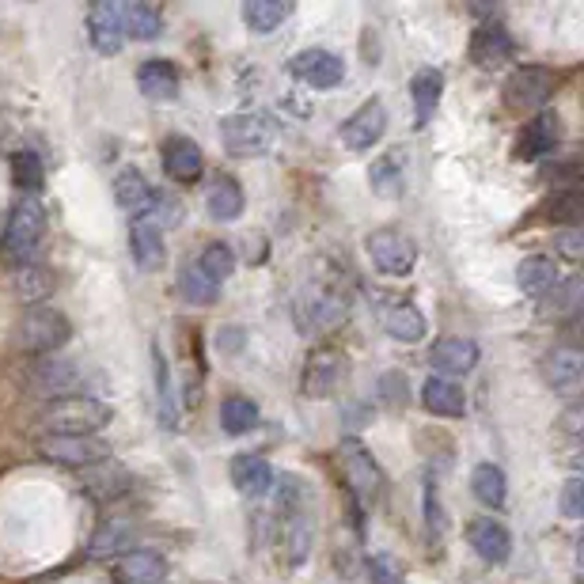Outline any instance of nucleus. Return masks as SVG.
Segmentation results:
<instances>
[{
    "instance_id": "1",
    "label": "nucleus",
    "mask_w": 584,
    "mask_h": 584,
    "mask_svg": "<svg viewBox=\"0 0 584 584\" xmlns=\"http://www.w3.org/2000/svg\"><path fill=\"white\" fill-rule=\"evenodd\" d=\"M338 463H342V478H346V489H349V505H354V516L360 527L365 516L384 501V471H379L376 456L357 437H346L338 444Z\"/></svg>"
},
{
    "instance_id": "2",
    "label": "nucleus",
    "mask_w": 584,
    "mask_h": 584,
    "mask_svg": "<svg viewBox=\"0 0 584 584\" xmlns=\"http://www.w3.org/2000/svg\"><path fill=\"white\" fill-rule=\"evenodd\" d=\"M115 410L103 398L91 395H58L42 410V429L53 437H91V433L107 429Z\"/></svg>"
},
{
    "instance_id": "3",
    "label": "nucleus",
    "mask_w": 584,
    "mask_h": 584,
    "mask_svg": "<svg viewBox=\"0 0 584 584\" xmlns=\"http://www.w3.org/2000/svg\"><path fill=\"white\" fill-rule=\"evenodd\" d=\"M277 141V122L263 110H236V115L220 118V145L228 148V156L239 160H255L266 156Z\"/></svg>"
},
{
    "instance_id": "4",
    "label": "nucleus",
    "mask_w": 584,
    "mask_h": 584,
    "mask_svg": "<svg viewBox=\"0 0 584 584\" xmlns=\"http://www.w3.org/2000/svg\"><path fill=\"white\" fill-rule=\"evenodd\" d=\"M46 236V209L39 198H20L8 212V225L0 231V255L8 258V263L23 266L27 258L39 250Z\"/></svg>"
},
{
    "instance_id": "5",
    "label": "nucleus",
    "mask_w": 584,
    "mask_h": 584,
    "mask_svg": "<svg viewBox=\"0 0 584 584\" xmlns=\"http://www.w3.org/2000/svg\"><path fill=\"white\" fill-rule=\"evenodd\" d=\"M69 338H72V323L65 319L58 308H50V304H31L20 319V346L34 357L53 354V349H61Z\"/></svg>"
},
{
    "instance_id": "6",
    "label": "nucleus",
    "mask_w": 584,
    "mask_h": 584,
    "mask_svg": "<svg viewBox=\"0 0 584 584\" xmlns=\"http://www.w3.org/2000/svg\"><path fill=\"white\" fill-rule=\"evenodd\" d=\"M365 250L373 258V266L387 277H406L417 266V244L398 228H376L368 231Z\"/></svg>"
},
{
    "instance_id": "7",
    "label": "nucleus",
    "mask_w": 584,
    "mask_h": 584,
    "mask_svg": "<svg viewBox=\"0 0 584 584\" xmlns=\"http://www.w3.org/2000/svg\"><path fill=\"white\" fill-rule=\"evenodd\" d=\"M349 376V357L334 346H319L311 349L308 360H304V373H300V392L308 398H330L346 384Z\"/></svg>"
},
{
    "instance_id": "8",
    "label": "nucleus",
    "mask_w": 584,
    "mask_h": 584,
    "mask_svg": "<svg viewBox=\"0 0 584 584\" xmlns=\"http://www.w3.org/2000/svg\"><path fill=\"white\" fill-rule=\"evenodd\" d=\"M554 91H558V72H551L546 65H521L505 83L508 107L516 110H543Z\"/></svg>"
},
{
    "instance_id": "9",
    "label": "nucleus",
    "mask_w": 584,
    "mask_h": 584,
    "mask_svg": "<svg viewBox=\"0 0 584 584\" xmlns=\"http://www.w3.org/2000/svg\"><path fill=\"white\" fill-rule=\"evenodd\" d=\"M39 456L46 463H58V467H99L110 459V448L91 437H53L46 433L39 437Z\"/></svg>"
},
{
    "instance_id": "10",
    "label": "nucleus",
    "mask_w": 584,
    "mask_h": 584,
    "mask_svg": "<svg viewBox=\"0 0 584 584\" xmlns=\"http://www.w3.org/2000/svg\"><path fill=\"white\" fill-rule=\"evenodd\" d=\"M293 77L300 83H308V88H338L342 80H346V65H342L338 53L330 50H319V46H311V50H300L296 58L289 61Z\"/></svg>"
},
{
    "instance_id": "11",
    "label": "nucleus",
    "mask_w": 584,
    "mask_h": 584,
    "mask_svg": "<svg viewBox=\"0 0 584 584\" xmlns=\"http://www.w3.org/2000/svg\"><path fill=\"white\" fill-rule=\"evenodd\" d=\"M384 133H387V107L379 103V99L360 103L354 115L342 122V141H346V148H354V152H368L373 145L384 141Z\"/></svg>"
},
{
    "instance_id": "12",
    "label": "nucleus",
    "mask_w": 584,
    "mask_h": 584,
    "mask_svg": "<svg viewBox=\"0 0 584 584\" xmlns=\"http://www.w3.org/2000/svg\"><path fill=\"white\" fill-rule=\"evenodd\" d=\"M562 141V115L558 110H540L521 137H516V160H546Z\"/></svg>"
},
{
    "instance_id": "13",
    "label": "nucleus",
    "mask_w": 584,
    "mask_h": 584,
    "mask_svg": "<svg viewBox=\"0 0 584 584\" xmlns=\"http://www.w3.org/2000/svg\"><path fill=\"white\" fill-rule=\"evenodd\" d=\"M164 171L167 179L182 182V187H190V182L201 179V171H206V156H201L198 141H190V137H167L164 141Z\"/></svg>"
},
{
    "instance_id": "14",
    "label": "nucleus",
    "mask_w": 584,
    "mask_h": 584,
    "mask_svg": "<svg viewBox=\"0 0 584 584\" xmlns=\"http://www.w3.org/2000/svg\"><path fill=\"white\" fill-rule=\"evenodd\" d=\"M429 365L441 379H456L467 376L471 368L478 365V346L471 338H459V334H448L437 346L429 349Z\"/></svg>"
},
{
    "instance_id": "15",
    "label": "nucleus",
    "mask_w": 584,
    "mask_h": 584,
    "mask_svg": "<svg viewBox=\"0 0 584 584\" xmlns=\"http://www.w3.org/2000/svg\"><path fill=\"white\" fill-rule=\"evenodd\" d=\"M156 198H160V190H156L152 182H148L145 175L137 171V167H126V171H118V179H115V201H118V209H122V212H129V217H137V220L152 217Z\"/></svg>"
},
{
    "instance_id": "16",
    "label": "nucleus",
    "mask_w": 584,
    "mask_h": 584,
    "mask_svg": "<svg viewBox=\"0 0 584 584\" xmlns=\"http://www.w3.org/2000/svg\"><path fill=\"white\" fill-rule=\"evenodd\" d=\"M467 543H471V551L489 565H505L513 558V535H508V527L494 521V516H482V521L471 524Z\"/></svg>"
},
{
    "instance_id": "17",
    "label": "nucleus",
    "mask_w": 584,
    "mask_h": 584,
    "mask_svg": "<svg viewBox=\"0 0 584 584\" xmlns=\"http://www.w3.org/2000/svg\"><path fill=\"white\" fill-rule=\"evenodd\" d=\"M513 53H516V46H513V34L505 31L501 23H482L478 31H475V39H471V61L478 65V69H486V72H494L501 69V65H508L513 61Z\"/></svg>"
},
{
    "instance_id": "18",
    "label": "nucleus",
    "mask_w": 584,
    "mask_h": 584,
    "mask_svg": "<svg viewBox=\"0 0 584 584\" xmlns=\"http://www.w3.org/2000/svg\"><path fill=\"white\" fill-rule=\"evenodd\" d=\"M543 379L562 395H573L584 379V354L577 346H554L543 357Z\"/></svg>"
},
{
    "instance_id": "19",
    "label": "nucleus",
    "mask_w": 584,
    "mask_h": 584,
    "mask_svg": "<svg viewBox=\"0 0 584 584\" xmlns=\"http://www.w3.org/2000/svg\"><path fill=\"white\" fill-rule=\"evenodd\" d=\"M137 88H141V96L152 99V103H171V99H179L182 77L179 69H175V61L148 58L141 69H137Z\"/></svg>"
},
{
    "instance_id": "20",
    "label": "nucleus",
    "mask_w": 584,
    "mask_h": 584,
    "mask_svg": "<svg viewBox=\"0 0 584 584\" xmlns=\"http://www.w3.org/2000/svg\"><path fill=\"white\" fill-rule=\"evenodd\" d=\"M122 20H118V4L115 0H99V4L88 8V42L91 50L99 53H118L122 50Z\"/></svg>"
},
{
    "instance_id": "21",
    "label": "nucleus",
    "mask_w": 584,
    "mask_h": 584,
    "mask_svg": "<svg viewBox=\"0 0 584 584\" xmlns=\"http://www.w3.org/2000/svg\"><path fill=\"white\" fill-rule=\"evenodd\" d=\"M244 206H247V194L239 187L236 175L220 171L212 175L209 190H206V212L212 220H220V225H228V220H239L244 217Z\"/></svg>"
},
{
    "instance_id": "22",
    "label": "nucleus",
    "mask_w": 584,
    "mask_h": 584,
    "mask_svg": "<svg viewBox=\"0 0 584 584\" xmlns=\"http://www.w3.org/2000/svg\"><path fill=\"white\" fill-rule=\"evenodd\" d=\"M129 255H133V263L148 274L164 270L167 250H164L160 225H152V220H133V228H129Z\"/></svg>"
},
{
    "instance_id": "23",
    "label": "nucleus",
    "mask_w": 584,
    "mask_h": 584,
    "mask_svg": "<svg viewBox=\"0 0 584 584\" xmlns=\"http://www.w3.org/2000/svg\"><path fill=\"white\" fill-rule=\"evenodd\" d=\"M444 96V72L441 69H417L410 80V99H414V126L425 129L433 122Z\"/></svg>"
},
{
    "instance_id": "24",
    "label": "nucleus",
    "mask_w": 584,
    "mask_h": 584,
    "mask_svg": "<svg viewBox=\"0 0 584 584\" xmlns=\"http://www.w3.org/2000/svg\"><path fill=\"white\" fill-rule=\"evenodd\" d=\"M368 187H373V194H379V198H403L406 194V152L392 148V152L376 156L373 167H368Z\"/></svg>"
},
{
    "instance_id": "25",
    "label": "nucleus",
    "mask_w": 584,
    "mask_h": 584,
    "mask_svg": "<svg viewBox=\"0 0 584 584\" xmlns=\"http://www.w3.org/2000/svg\"><path fill=\"white\" fill-rule=\"evenodd\" d=\"M422 403L429 414L437 417H463L467 414V395L456 379H441V376H429L422 384Z\"/></svg>"
},
{
    "instance_id": "26",
    "label": "nucleus",
    "mask_w": 584,
    "mask_h": 584,
    "mask_svg": "<svg viewBox=\"0 0 584 584\" xmlns=\"http://www.w3.org/2000/svg\"><path fill=\"white\" fill-rule=\"evenodd\" d=\"M231 486L244 497H266L274 486V471L263 456H236L231 459Z\"/></svg>"
},
{
    "instance_id": "27",
    "label": "nucleus",
    "mask_w": 584,
    "mask_h": 584,
    "mask_svg": "<svg viewBox=\"0 0 584 584\" xmlns=\"http://www.w3.org/2000/svg\"><path fill=\"white\" fill-rule=\"evenodd\" d=\"M384 330L387 338L403 342V346H417L425 338V315L417 311L414 300H395L392 308L384 311Z\"/></svg>"
},
{
    "instance_id": "28",
    "label": "nucleus",
    "mask_w": 584,
    "mask_h": 584,
    "mask_svg": "<svg viewBox=\"0 0 584 584\" xmlns=\"http://www.w3.org/2000/svg\"><path fill=\"white\" fill-rule=\"evenodd\" d=\"M118 20H122V34H133L141 42L160 39L164 31V12L148 0H133V4H118Z\"/></svg>"
},
{
    "instance_id": "29",
    "label": "nucleus",
    "mask_w": 584,
    "mask_h": 584,
    "mask_svg": "<svg viewBox=\"0 0 584 584\" xmlns=\"http://www.w3.org/2000/svg\"><path fill=\"white\" fill-rule=\"evenodd\" d=\"M152 384H156V417L164 429L179 425V406H175V387H171V368L160 349V342H152Z\"/></svg>"
},
{
    "instance_id": "30",
    "label": "nucleus",
    "mask_w": 584,
    "mask_h": 584,
    "mask_svg": "<svg viewBox=\"0 0 584 584\" xmlns=\"http://www.w3.org/2000/svg\"><path fill=\"white\" fill-rule=\"evenodd\" d=\"M558 281H562L558 263L546 255H527L524 263L516 266V285H521V293L527 296H546Z\"/></svg>"
},
{
    "instance_id": "31",
    "label": "nucleus",
    "mask_w": 584,
    "mask_h": 584,
    "mask_svg": "<svg viewBox=\"0 0 584 584\" xmlns=\"http://www.w3.org/2000/svg\"><path fill=\"white\" fill-rule=\"evenodd\" d=\"M167 558L156 551H129L118 565V581L122 584H164Z\"/></svg>"
},
{
    "instance_id": "32",
    "label": "nucleus",
    "mask_w": 584,
    "mask_h": 584,
    "mask_svg": "<svg viewBox=\"0 0 584 584\" xmlns=\"http://www.w3.org/2000/svg\"><path fill=\"white\" fill-rule=\"evenodd\" d=\"M471 494H475V501H482L486 508H501L508 501L505 471H501L497 463H478V467L471 471Z\"/></svg>"
},
{
    "instance_id": "33",
    "label": "nucleus",
    "mask_w": 584,
    "mask_h": 584,
    "mask_svg": "<svg viewBox=\"0 0 584 584\" xmlns=\"http://www.w3.org/2000/svg\"><path fill=\"white\" fill-rule=\"evenodd\" d=\"M293 12H296V4H289V0H247V4H244V23L255 34H274Z\"/></svg>"
},
{
    "instance_id": "34",
    "label": "nucleus",
    "mask_w": 584,
    "mask_h": 584,
    "mask_svg": "<svg viewBox=\"0 0 584 584\" xmlns=\"http://www.w3.org/2000/svg\"><path fill=\"white\" fill-rule=\"evenodd\" d=\"M133 521L129 516H107V521H99L96 527V540H91V554L96 558H110V554L126 551L129 540H133Z\"/></svg>"
},
{
    "instance_id": "35",
    "label": "nucleus",
    "mask_w": 584,
    "mask_h": 584,
    "mask_svg": "<svg viewBox=\"0 0 584 584\" xmlns=\"http://www.w3.org/2000/svg\"><path fill=\"white\" fill-rule=\"evenodd\" d=\"M304 311H308L311 327L327 330V327H334V323L346 319V296H342L338 289H330V285H319V289H311V300Z\"/></svg>"
},
{
    "instance_id": "36",
    "label": "nucleus",
    "mask_w": 584,
    "mask_h": 584,
    "mask_svg": "<svg viewBox=\"0 0 584 584\" xmlns=\"http://www.w3.org/2000/svg\"><path fill=\"white\" fill-rule=\"evenodd\" d=\"M220 425H225L228 437H244L258 425V403L247 395H228L220 403Z\"/></svg>"
},
{
    "instance_id": "37",
    "label": "nucleus",
    "mask_w": 584,
    "mask_h": 584,
    "mask_svg": "<svg viewBox=\"0 0 584 584\" xmlns=\"http://www.w3.org/2000/svg\"><path fill=\"white\" fill-rule=\"evenodd\" d=\"M175 293H179L182 300L190 304V308H209V304H217L220 285H212L209 277L198 270V266H182L179 281H175Z\"/></svg>"
},
{
    "instance_id": "38",
    "label": "nucleus",
    "mask_w": 584,
    "mask_h": 584,
    "mask_svg": "<svg viewBox=\"0 0 584 584\" xmlns=\"http://www.w3.org/2000/svg\"><path fill=\"white\" fill-rule=\"evenodd\" d=\"M543 212H546V220H554V225L577 228L581 217H584V194H581V187H562V190H554L551 201L543 206Z\"/></svg>"
},
{
    "instance_id": "39",
    "label": "nucleus",
    "mask_w": 584,
    "mask_h": 584,
    "mask_svg": "<svg viewBox=\"0 0 584 584\" xmlns=\"http://www.w3.org/2000/svg\"><path fill=\"white\" fill-rule=\"evenodd\" d=\"M53 270H46V266H31L23 263L20 266V277H16V289H20V296L27 304H46V296L53 293Z\"/></svg>"
},
{
    "instance_id": "40",
    "label": "nucleus",
    "mask_w": 584,
    "mask_h": 584,
    "mask_svg": "<svg viewBox=\"0 0 584 584\" xmlns=\"http://www.w3.org/2000/svg\"><path fill=\"white\" fill-rule=\"evenodd\" d=\"M12 182H16V187H20L23 194L42 190V182H46L42 156L31 152V148H20V152L12 156Z\"/></svg>"
},
{
    "instance_id": "41",
    "label": "nucleus",
    "mask_w": 584,
    "mask_h": 584,
    "mask_svg": "<svg viewBox=\"0 0 584 584\" xmlns=\"http://www.w3.org/2000/svg\"><path fill=\"white\" fill-rule=\"evenodd\" d=\"M198 270L206 274L212 285L228 281V277L236 274V250H231V244H209L206 250H201Z\"/></svg>"
},
{
    "instance_id": "42",
    "label": "nucleus",
    "mask_w": 584,
    "mask_h": 584,
    "mask_svg": "<svg viewBox=\"0 0 584 584\" xmlns=\"http://www.w3.org/2000/svg\"><path fill=\"white\" fill-rule=\"evenodd\" d=\"M581 277H562L558 285H554L551 293H546V300H543V308L546 315H577L581 308Z\"/></svg>"
},
{
    "instance_id": "43",
    "label": "nucleus",
    "mask_w": 584,
    "mask_h": 584,
    "mask_svg": "<svg viewBox=\"0 0 584 584\" xmlns=\"http://www.w3.org/2000/svg\"><path fill=\"white\" fill-rule=\"evenodd\" d=\"M368 577L373 584H403V562L392 551H379L368 558Z\"/></svg>"
},
{
    "instance_id": "44",
    "label": "nucleus",
    "mask_w": 584,
    "mask_h": 584,
    "mask_svg": "<svg viewBox=\"0 0 584 584\" xmlns=\"http://www.w3.org/2000/svg\"><path fill=\"white\" fill-rule=\"evenodd\" d=\"M562 516L573 524L584 516V478H570L562 486Z\"/></svg>"
},
{
    "instance_id": "45",
    "label": "nucleus",
    "mask_w": 584,
    "mask_h": 584,
    "mask_svg": "<svg viewBox=\"0 0 584 584\" xmlns=\"http://www.w3.org/2000/svg\"><path fill=\"white\" fill-rule=\"evenodd\" d=\"M379 398H384L387 406H406V376L403 373H384L379 376Z\"/></svg>"
},
{
    "instance_id": "46",
    "label": "nucleus",
    "mask_w": 584,
    "mask_h": 584,
    "mask_svg": "<svg viewBox=\"0 0 584 584\" xmlns=\"http://www.w3.org/2000/svg\"><path fill=\"white\" fill-rule=\"evenodd\" d=\"M425 524H429V535H437L441 540V532H444V508H441V497H437V486H425Z\"/></svg>"
},
{
    "instance_id": "47",
    "label": "nucleus",
    "mask_w": 584,
    "mask_h": 584,
    "mask_svg": "<svg viewBox=\"0 0 584 584\" xmlns=\"http://www.w3.org/2000/svg\"><path fill=\"white\" fill-rule=\"evenodd\" d=\"M554 247H558L565 258H581V250H584L581 228H562L558 236H554Z\"/></svg>"
}]
</instances>
